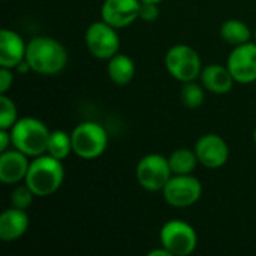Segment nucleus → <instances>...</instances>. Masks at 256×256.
Here are the masks:
<instances>
[{
  "mask_svg": "<svg viewBox=\"0 0 256 256\" xmlns=\"http://www.w3.org/2000/svg\"><path fill=\"white\" fill-rule=\"evenodd\" d=\"M69 56L63 44L51 36H34L27 42L26 62L32 72L39 75H57L68 64Z\"/></svg>",
  "mask_w": 256,
  "mask_h": 256,
  "instance_id": "obj_1",
  "label": "nucleus"
},
{
  "mask_svg": "<svg viewBox=\"0 0 256 256\" xmlns=\"http://www.w3.org/2000/svg\"><path fill=\"white\" fill-rule=\"evenodd\" d=\"M24 182L36 196H51L62 188L64 182V166L62 160L46 153L40 154L30 160L28 172Z\"/></svg>",
  "mask_w": 256,
  "mask_h": 256,
  "instance_id": "obj_2",
  "label": "nucleus"
},
{
  "mask_svg": "<svg viewBox=\"0 0 256 256\" xmlns=\"http://www.w3.org/2000/svg\"><path fill=\"white\" fill-rule=\"evenodd\" d=\"M12 147L22 152L28 158H38L46 153L51 130L36 117H20L9 129Z\"/></svg>",
  "mask_w": 256,
  "mask_h": 256,
  "instance_id": "obj_3",
  "label": "nucleus"
},
{
  "mask_svg": "<svg viewBox=\"0 0 256 256\" xmlns=\"http://www.w3.org/2000/svg\"><path fill=\"white\" fill-rule=\"evenodd\" d=\"M72 150L74 154L84 159L93 160L100 158L108 147V134L106 129L96 122H81L72 132Z\"/></svg>",
  "mask_w": 256,
  "mask_h": 256,
  "instance_id": "obj_4",
  "label": "nucleus"
},
{
  "mask_svg": "<svg viewBox=\"0 0 256 256\" xmlns=\"http://www.w3.org/2000/svg\"><path fill=\"white\" fill-rule=\"evenodd\" d=\"M164 64L166 72L182 84L200 80L204 68L198 51L186 44L172 45L165 54Z\"/></svg>",
  "mask_w": 256,
  "mask_h": 256,
  "instance_id": "obj_5",
  "label": "nucleus"
},
{
  "mask_svg": "<svg viewBox=\"0 0 256 256\" xmlns=\"http://www.w3.org/2000/svg\"><path fill=\"white\" fill-rule=\"evenodd\" d=\"M159 242L171 256H189L198 248V234L190 224L171 219L162 225Z\"/></svg>",
  "mask_w": 256,
  "mask_h": 256,
  "instance_id": "obj_6",
  "label": "nucleus"
},
{
  "mask_svg": "<svg viewBox=\"0 0 256 256\" xmlns=\"http://www.w3.org/2000/svg\"><path fill=\"white\" fill-rule=\"evenodd\" d=\"M84 42L88 52L99 60H110L112 56L120 52L122 40L118 28L110 26L104 20L92 22L84 33Z\"/></svg>",
  "mask_w": 256,
  "mask_h": 256,
  "instance_id": "obj_7",
  "label": "nucleus"
},
{
  "mask_svg": "<svg viewBox=\"0 0 256 256\" xmlns=\"http://www.w3.org/2000/svg\"><path fill=\"white\" fill-rule=\"evenodd\" d=\"M135 177L138 184L144 190L162 192L165 184L172 177L168 158L159 153H150L142 156L136 164Z\"/></svg>",
  "mask_w": 256,
  "mask_h": 256,
  "instance_id": "obj_8",
  "label": "nucleus"
},
{
  "mask_svg": "<svg viewBox=\"0 0 256 256\" xmlns=\"http://www.w3.org/2000/svg\"><path fill=\"white\" fill-rule=\"evenodd\" d=\"M164 201L174 208L195 206L202 196V184L194 174L172 176L162 190Z\"/></svg>",
  "mask_w": 256,
  "mask_h": 256,
  "instance_id": "obj_9",
  "label": "nucleus"
},
{
  "mask_svg": "<svg viewBox=\"0 0 256 256\" xmlns=\"http://www.w3.org/2000/svg\"><path fill=\"white\" fill-rule=\"evenodd\" d=\"M195 154L200 165L207 170H219L230 160V146L218 134H204L195 142Z\"/></svg>",
  "mask_w": 256,
  "mask_h": 256,
  "instance_id": "obj_10",
  "label": "nucleus"
},
{
  "mask_svg": "<svg viewBox=\"0 0 256 256\" xmlns=\"http://www.w3.org/2000/svg\"><path fill=\"white\" fill-rule=\"evenodd\" d=\"M226 66L236 82L252 84L256 81V42L237 45L228 56Z\"/></svg>",
  "mask_w": 256,
  "mask_h": 256,
  "instance_id": "obj_11",
  "label": "nucleus"
},
{
  "mask_svg": "<svg viewBox=\"0 0 256 256\" xmlns=\"http://www.w3.org/2000/svg\"><path fill=\"white\" fill-rule=\"evenodd\" d=\"M141 0H104L100 20L116 28H124L140 20Z\"/></svg>",
  "mask_w": 256,
  "mask_h": 256,
  "instance_id": "obj_12",
  "label": "nucleus"
},
{
  "mask_svg": "<svg viewBox=\"0 0 256 256\" xmlns=\"http://www.w3.org/2000/svg\"><path fill=\"white\" fill-rule=\"evenodd\" d=\"M30 166L28 156L16 148H8L0 153V182L6 186L22 183Z\"/></svg>",
  "mask_w": 256,
  "mask_h": 256,
  "instance_id": "obj_13",
  "label": "nucleus"
},
{
  "mask_svg": "<svg viewBox=\"0 0 256 256\" xmlns=\"http://www.w3.org/2000/svg\"><path fill=\"white\" fill-rule=\"evenodd\" d=\"M27 42L10 28H2L0 32V68L15 69L26 60Z\"/></svg>",
  "mask_w": 256,
  "mask_h": 256,
  "instance_id": "obj_14",
  "label": "nucleus"
},
{
  "mask_svg": "<svg viewBox=\"0 0 256 256\" xmlns=\"http://www.w3.org/2000/svg\"><path fill=\"white\" fill-rule=\"evenodd\" d=\"M200 82L207 92L213 94H226L232 90L236 80L226 64L210 63L202 68Z\"/></svg>",
  "mask_w": 256,
  "mask_h": 256,
  "instance_id": "obj_15",
  "label": "nucleus"
},
{
  "mask_svg": "<svg viewBox=\"0 0 256 256\" xmlns=\"http://www.w3.org/2000/svg\"><path fill=\"white\" fill-rule=\"evenodd\" d=\"M30 219L26 210L15 207L6 208L0 214V240L10 243L20 240L28 230Z\"/></svg>",
  "mask_w": 256,
  "mask_h": 256,
  "instance_id": "obj_16",
  "label": "nucleus"
},
{
  "mask_svg": "<svg viewBox=\"0 0 256 256\" xmlns=\"http://www.w3.org/2000/svg\"><path fill=\"white\" fill-rule=\"evenodd\" d=\"M106 74L110 80L117 86H128L132 82L136 74V66L132 57L123 52H117L108 60L106 64Z\"/></svg>",
  "mask_w": 256,
  "mask_h": 256,
  "instance_id": "obj_17",
  "label": "nucleus"
},
{
  "mask_svg": "<svg viewBox=\"0 0 256 256\" xmlns=\"http://www.w3.org/2000/svg\"><path fill=\"white\" fill-rule=\"evenodd\" d=\"M252 36H254V33H252L250 27L242 20L230 18V20L224 21L220 26V38L232 46L250 42Z\"/></svg>",
  "mask_w": 256,
  "mask_h": 256,
  "instance_id": "obj_18",
  "label": "nucleus"
},
{
  "mask_svg": "<svg viewBox=\"0 0 256 256\" xmlns=\"http://www.w3.org/2000/svg\"><path fill=\"white\" fill-rule=\"evenodd\" d=\"M168 162H170L172 176L192 174L195 171L196 165L200 164L198 162V158L195 154V150L194 148L190 150V148H186V147H182V148L174 150L170 154Z\"/></svg>",
  "mask_w": 256,
  "mask_h": 256,
  "instance_id": "obj_19",
  "label": "nucleus"
},
{
  "mask_svg": "<svg viewBox=\"0 0 256 256\" xmlns=\"http://www.w3.org/2000/svg\"><path fill=\"white\" fill-rule=\"evenodd\" d=\"M70 153H74L70 134H68L64 130H58V129L51 130L48 146H46V154H50L58 160H64L66 158L70 156Z\"/></svg>",
  "mask_w": 256,
  "mask_h": 256,
  "instance_id": "obj_20",
  "label": "nucleus"
},
{
  "mask_svg": "<svg viewBox=\"0 0 256 256\" xmlns=\"http://www.w3.org/2000/svg\"><path fill=\"white\" fill-rule=\"evenodd\" d=\"M206 92L207 90L202 87L201 82H196V81L183 82V86L180 88V100L186 108L196 110L204 104Z\"/></svg>",
  "mask_w": 256,
  "mask_h": 256,
  "instance_id": "obj_21",
  "label": "nucleus"
},
{
  "mask_svg": "<svg viewBox=\"0 0 256 256\" xmlns=\"http://www.w3.org/2000/svg\"><path fill=\"white\" fill-rule=\"evenodd\" d=\"M34 196H36V195H34L33 190L27 186L26 182L18 183V184H15V188L12 189L10 196H9L10 207H15V208H20V210H26V212H27V208H30V206L33 204Z\"/></svg>",
  "mask_w": 256,
  "mask_h": 256,
  "instance_id": "obj_22",
  "label": "nucleus"
},
{
  "mask_svg": "<svg viewBox=\"0 0 256 256\" xmlns=\"http://www.w3.org/2000/svg\"><path fill=\"white\" fill-rule=\"evenodd\" d=\"M15 102L8 94H0V129H10L18 120Z\"/></svg>",
  "mask_w": 256,
  "mask_h": 256,
  "instance_id": "obj_23",
  "label": "nucleus"
},
{
  "mask_svg": "<svg viewBox=\"0 0 256 256\" xmlns=\"http://www.w3.org/2000/svg\"><path fill=\"white\" fill-rule=\"evenodd\" d=\"M160 10H159V4L154 3H142L141 2V9H140V20L147 21V22H153L159 18Z\"/></svg>",
  "mask_w": 256,
  "mask_h": 256,
  "instance_id": "obj_24",
  "label": "nucleus"
},
{
  "mask_svg": "<svg viewBox=\"0 0 256 256\" xmlns=\"http://www.w3.org/2000/svg\"><path fill=\"white\" fill-rule=\"evenodd\" d=\"M14 69L0 68V94H6L14 84Z\"/></svg>",
  "mask_w": 256,
  "mask_h": 256,
  "instance_id": "obj_25",
  "label": "nucleus"
},
{
  "mask_svg": "<svg viewBox=\"0 0 256 256\" xmlns=\"http://www.w3.org/2000/svg\"><path fill=\"white\" fill-rule=\"evenodd\" d=\"M9 146H12V138L10 132L8 129H0V153L8 150Z\"/></svg>",
  "mask_w": 256,
  "mask_h": 256,
  "instance_id": "obj_26",
  "label": "nucleus"
},
{
  "mask_svg": "<svg viewBox=\"0 0 256 256\" xmlns=\"http://www.w3.org/2000/svg\"><path fill=\"white\" fill-rule=\"evenodd\" d=\"M147 256H171V254L164 248V246H160V248H158V249H153V250H150Z\"/></svg>",
  "mask_w": 256,
  "mask_h": 256,
  "instance_id": "obj_27",
  "label": "nucleus"
},
{
  "mask_svg": "<svg viewBox=\"0 0 256 256\" xmlns=\"http://www.w3.org/2000/svg\"><path fill=\"white\" fill-rule=\"evenodd\" d=\"M142 3H154V4H160L164 0H141Z\"/></svg>",
  "mask_w": 256,
  "mask_h": 256,
  "instance_id": "obj_28",
  "label": "nucleus"
},
{
  "mask_svg": "<svg viewBox=\"0 0 256 256\" xmlns=\"http://www.w3.org/2000/svg\"><path fill=\"white\" fill-rule=\"evenodd\" d=\"M254 141H255V144H256V126H255V129H254Z\"/></svg>",
  "mask_w": 256,
  "mask_h": 256,
  "instance_id": "obj_29",
  "label": "nucleus"
},
{
  "mask_svg": "<svg viewBox=\"0 0 256 256\" xmlns=\"http://www.w3.org/2000/svg\"><path fill=\"white\" fill-rule=\"evenodd\" d=\"M254 39H255V42H256V28H255V32H254Z\"/></svg>",
  "mask_w": 256,
  "mask_h": 256,
  "instance_id": "obj_30",
  "label": "nucleus"
}]
</instances>
